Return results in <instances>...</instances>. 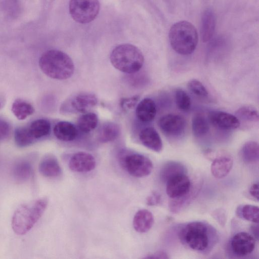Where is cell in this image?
Returning a JSON list of instances; mask_svg holds the SVG:
<instances>
[{
    "label": "cell",
    "mask_w": 259,
    "mask_h": 259,
    "mask_svg": "<svg viewBox=\"0 0 259 259\" xmlns=\"http://www.w3.org/2000/svg\"><path fill=\"white\" fill-rule=\"evenodd\" d=\"M48 204V199L44 197L20 205L12 219V227L15 233L23 235L29 232L41 217Z\"/></svg>",
    "instance_id": "cell-1"
},
{
    "label": "cell",
    "mask_w": 259,
    "mask_h": 259,
    "mask_svg": "<svg viewBox=\"0 0 259 259\" xmlns=\"http://www.w3.org/2000/svg\"><path fill=\"white\" fill-rule=\"evenodd\" d=\"M39 66L46 75L58 80L70 77L74 70L71 58L57 50H50L44 53L39 58Z\"/></svg>",
    "instance_id": "cell-2"
},
{
    "label": "cell",
    "mask_w": 259,
    "mask_h": 259,
    "mask_svg": "<svg viewBox=\"0 0 259 259\" xmlns=\"http://www.w3.org/2000/svg\"><path fill=\"white\" fill-rule=\"evenodd\" d=\"M214 230L202 222H193L186 224L180 230L181 241L191 249L200 252L206 251L213 243Z\"/></svg>",
    "instance_id": "cell-3"
},
{
    "label": "cell",
    "mask_w": 259,
    "mask_h": 259,
    "mask_svg": "<svg viewBox=\"0 0 259 259\" xmlns=\"http://www.w3.org/2000/svg\"><path fill=\"white\" fill-rule=\"evenodd\" d=\"M168 37L173 50L183 55L192 54L198 44V36L196 28L186 21L174 24L170 28Z\"/></svg>",
    "instance_id": "cell-4"
},
{
    "label": "cell",
    "mask_w": 259,
    "mask_h": 259,
    "mask_svg": "<svg viewBox=\"0 0 259 259\" xmlns=\"http://www.w3.org/2000/svg\"><path fill=\"white\" fill-rule=\"evenodd\" d=\"M110 60L116 69L126 73L138 72L144 62V57L141 50L130 44L116 47L110 54Z\"/></svg>",
    "instance_id": "cell-5"
},
{
    "label": "cell",
    "mask_w": 259,
    "mask_h": 259,
    "mask_svg": "<svg viewBox=\"0 0 259 259\" xmlns=\"http://www.w3.org/2000/svg\"><path fill=\"white\" fill-rule=\"evenodd\" d=\"M69 13L76 22L85 24L93 21L100 10L98 0H70Z\"/></svg>",
    "instance_id": "cell-6"
},
{
    "label": "cell",
    "mask_w": 259,
    "mask_h": 259,
    "mask_svg": "<svg viewBox=\"0 0 259 259\" xmlns=\"http://www.w3.org/2000/svg\"><path fill=\"white\" fill-rule=\"evenodd\" d=\"M123 163L127 172L130 175L137 178L149 175L153 168V163L149 158L138 153L125 156Z\"/></svg>",
    "instance_id": "cell-7"
},
{
    "label": "cell",
    "mask_w": 259,
    "mask_h": 259,
    "mask_svg": "<svg viewBox=\"0 0 259 259\" xmlns=\"http://www.w3.org/2000/svg\"><path fill=\"white\" fill-rule=\"evenodd\" d=\"M98 99L92 94L82 93L77 94L63 103L61 107L62 112L87 113L96 106Z\"/></svg>",
    "instance_id": "cell-8"
},
{
    "label": "cell",
    "mask_w": 259,
    "mask_h": 259,
    "mask_svg": "<svg viewBox=\"0 0 259 259\" xmlns=\"http://www.w3.org/2000/svg\"><path fill=\"white\" fill-rule=\"evenodd\" d=\"M161 131L166 135L171 137L181 135L186 126L185 119L175 114H167L162 116L158 121Z\"/></svg>",
    "instance_id": "cell-9"
},
{
    "label": "cell",
    "mask_w": 259,
    "mask_h": 259,
    "mask_svg": "<svg viewBox=\"0 0 259 259\" xmlns=\"http://www.w3.org/2000/svg\"><path fill=\"white\" fill-rule=\"evenodd\" d=\"M191 182L185 174L175 176L166 182V192L171 199L181 198L191 190Z\"/></svg>",
    "instance_id": "cell-10"
},
{
    "label": "cell",
    "mask_w": 259,
    "mask_h": 259,
    "mask_svg": "<svg viewBox=\"0 0 259 259\" xmlns=\"http://www.w3.org/2000/svg\"><path fill=\"white\" fill-rule=\"evenodd\" d=\"M231 246L233 252L236 255L246 256L251 253L254 249V238L246 232L238 233L232 238Z\"/></svg>",
    "instance_id": "cell-11"
},
{
    "label": "cell",
    "mask_w": 259,
    "mask_h": 259,
    "mask_svg": "<svg viewBox=\"0 0 259 259\" xmlns=\"http://www.w3.org/2000/svg\"><path fill=\"white\" fill-rule=\"evenodd\" d=\"M208 120L214 127L222 130H235L240 124L236 116L221 111L210 112L208 114Z\"/></svg>",
    "instance_id": "cell-12"
},
{
    "label": "cell",
    "mask_w": 259,
    "mask_h": 259,
    "mask_svg": "<svg viewBox=\"0 0 259 259\" xmlns=\"http://www.w3.org/2000/svg\"><path fill=\"white\" fill-rule=\"evenodd\" d=\"M69 168L75 172H84L93 170L96 166V160L91 154L78 152L73 154L69 161Z\"/></svg>",
    "instance_id": "cell-13"
},
{
    "label": "cell",
    "mask_w": 259,
    "mask_h": 259,
    "mask_svg": "<svg viewBox=\"0 0 259 259\" xmlns=\"http://www.w3.org/2000/svg\"><path fill=\"white\" fill-rule=\"evenodd\" d=\"M232 157L227 154H220L213 159L211 165V172L216 178L221 179L226 177L233 166Z\"/></svg>",
    "instance_id": "cell-14"
},
{
    "label": "cell",
    "mask_w": 259,
    "mask_h": 259,
    "mask_svg": "<svg viewBox=\"0 0 259 259\" xmlns=\"http://www.w3.org/2000/svg\"><path fill=\"white\" fill-rule=\"evenodd\" d=\"M216 25V16L211 9H205L202 13L201 19L200 36L205 42L210 40L214 34Z\"/></svg>",
    "instance_id": "cell-15"
},
{
    "label": "cell",
    "mask_w": 259,
    "mask_h": 259,
    "mask_svg": "<svg viewBox=\"0 0 259 259\" xmlns=\"http://www.w3.org/2000/svg\"><path fill=\"white\" fill-rule=\"evenodd\" d=\"M139 139L142 144L147 148L159 152L162 149V142L157 131L152 127L143 129L140 134Z\"/></svg>",
    "instance_id": "cell-16"
},
{
    "label": "cell",
    "mask_w": 259,
    "mask_h": 259,
    "mask_svg": "<svg viewBox=\"0 0 259 259\" xmlns=\"http://www.w3.org/2000/svg\"><path fill=\"white\" fill-rule=\"evenodd\" d=\"M40 174L43 176L54 178L62 173V169L57 158L53 155H47L42 159L38 165Z\"/></svg>",
    "instance_id": "cell-17"
},
{
    "label": "cell",
    "mask_w": 259,
    "mask_h": 259,
    "mask_svg": "<svg viewBox=\"0 0 259 259\" xmlns=\"http://www.w3.org/2000/svg\"><path fill=\"white\" fill-rule=\"evenodd\" d=\"M156 111V106L154 101L147 98L139 103L136 107V114L140 121L147 122L155 118Z\"/></svg>",
    "instance_id": "cell-18"
},
{
    "label": "cell",
    "mask_w": 259,
    "mask_h": 259,
    "mask_svg": "<svg viewBox=\"0 0 259 259\" xmlns=\"http://www.w3.org/2000/svg\"><path fill=\"white\" fill-rule=\"evenodd\" d=\"M154 218L152 213L147 209L138 210L134 215L133 225L134 229L139 233H146L152 227Z\"/></svg>",
    "instance_id": "cell-19"
},
{
    "label": "cell",
    "mask_w": 259,
    "mask_h": 259,
    "mask_svg": "<svg viewBox=\"0 0 259 259\" xmlns=\"http://www.w3.org/2000/svg\"><path fill=\"white\" fill-rule=\"evenodd\" d=\"M54 134L59 140L68 142L73 141L77 136L75 126L68 121H60L54 127Z\"/></svg>",
    "instance_id": "cell-20"
},
{
    "label": "cell",
    "mask_w": 259,
    "mask_h": 259,
    "mask_svg": "<svg viewBox=\"0 0 259 259\" xmlns=\"http://www.w3.org/2000/svg\"><path fill=\"white\" fill-rule=\"evenodd\" d=\"M32 171V166L31 163L26 160H21L14 165L12 175L16 182L23 183L30 178Z\"/></svg>",
    "instance_id": "cell-21"
},
{
    "label": "cell",
    "mask_w": 259,
    "mask_h": 259,
    "mask_svg": "<svg viewBox=\"0 0 259 259\" xmlns=\"http://www.w3.org/2000/svg\"><path fill=\"white\" fill-rule=\"evenodd\" d=\"M120 133L118 124L112 122L104 123L99 130L98 140L101 143H107L115 140Z\"/></svg>",
    "instance_id": "cell-22"
},
{
    "label": "cell",
    "mask_w": 259,
    "mask_h": 259,
    "mask_svg": "<svg viewBox=\"0 0 259 259\" xmlns=\"http://www.w3.org/2000/svg\"><path fill=\"white\" fill-rule=\"evenodd\" d=\"M186 168L184 166L176 161H169L161 168L160 178L163 182H166L171 178L181 174H184Z\"/></svg>",
    "instance_id": "cell-23"
},
{
    "label": "cell",
    "mask_w": 259,
    "mask_h": 259,
    "mask_svg": "<svg viewBox=\"0 0 259 259\" xmlns=\"http://www.w3.org/2000/svg\"><path fill=\"white\" fill-rule=\"evenodd\" d=\"M241 156L244 161L249 163L258 161L259 147L258 143L255 141H248L245 143L241 150Z\"/></svg>",
    "instance_id": "cell-24"
},
{
    "label": "cell",
    "mask_w": 259,
    "mask_h": 259,
    "mask_svg": "<svg viewBox=\"0 0 259 259\" xmlns=\"http://www.w3.org/2000/svg\"><path fill=\"white\" fill-rule=\"evenodd\" d=\"M12 111L18 119L24 120L34 113V109L30 103L17 99L12 104Z\"/></svg>",
    "instance_id": "cell-25"
},
{
    "label": "cell",
    "mask_w": 259,
    "mask_h": 259,
    "mask_svg": "<svg viewBox=\"0 0 259 259\" xmlns=\"http://www.w3.org/2000/svg\"><path fill=\"white\" fill-rule=\"evenodd\" d=\"M28 127L31 135L36 140L47 136L50 133L51 124L47 120L39 119L32 122Z\"/></svg>",
    "instance_id": "cell-26"
},
{
    "label": "cell",
    "mask_w": 259,
    "mask_h": 259,
    "mask_svg": "<svg viewBox=\"0 0 259 259\" xmlns=\"http://www.w3.org/2000/svg\"><path fill=\"white\" fill-rule=\"evenodd\" d=\"M98 122V116L95 113L87 112L78 118L77 126L80 131L88 133L95 128Z\"/></svg>",
    "instance_id": "cell-27"
},
{
    "label": "cell",
    "mask_w": 259,
    "mask_h": 259,
    "mask_svg": "<svg viewBox=\"0 0 259 259\" xmlns=\"http://www.w3.org/2000/svg\"><path fill=\"white\" fill-rule=\"evenodd\" d=\"M192 130L194 136L196 137L205 136L209 130L208 120L201 114L194 115L192 120Z\"/></svg>",
    "instance_id": "cell-28"
},
{
    "label": "cell",
    "mask_w": 259,
    "mask_h": 259,
    "mask_svg": "<svg viewBox=\"0 0 259 259\" xmlns=\"http://www.w3.org/2000/svg\"><path fill=\"white\" fill-rule=\"evenodd\" d=\"M16 144L19 147H25L31 145L35 140L29 127H21L16 129L14 133Z\"/></svg>",
    "instance_id": "cell-29"
},
{
    "label": "cell",
    "mask_w": 259,
    "mask_h": 259,
    "mask_svg": "<svg viewBox=\"0 0 259 259\" xmlns=\"http://www.w3.org/2000/svg\"><path fill=\"white\" fill-rule=\"evenodd\" d=\"M236 114L239 120L249 122H258V111L251 106L245 105L240 107L236 111Z\"/></svg>",
    "instance_id": "cell-30"
},
{
    "label": "cell",
    "mask_w": 259,
    "mask_h": 259,
    "mask_svg": "<svg viewBox=\"0 0 259 259\" xmlns=\"http://www.w3.org/2000/svg\"><path fill=\"white\" fill-rule=\"evenodd\" d=\"M176 105L179 109L182 111H188L191 106V98L183 90L178 89L175 93Z\"/></svg>",
    "instance_id": "cell-31"
},
{
    "label": "cell",
    "mask_w": 259,
    "mask_h": 259,
    "mask_svg": "<svg viewBox=\"0 0 259 259\" xmlns=\"http://www.w3.org/2000/svg\"><path fill=\"white\" fill-rule=\"evenodd\" d=\"M243 218L249 222L258 224L259 209L257 206L253 205H245L241 210Z\"/></svg>",
    "instance_id": "cell-32"
},
{
    "label": "cell",
    "mask_w": 259,
    "mask_h": 259,
    "mask_svg": "<svg viewBox=\"0 0 259 259\" xmlns=\"http://www.w3.org/2000/svg\"><path fill=\"white\" fill-rule=\"evenodd\" d=\"M189 90L195 95L201 97L206 98L208 96V93L205 87L199 80L192 79L188 83Z\"/></svg>",
    "instance_id": "cell-33"
},
{
    "label": "cell",
    "mask_w": 259,
    "mask_h": 259,
    "mask_svg": "<svg viewBox=\"0 0 259 259\" xmlns=\"http://www.w3.org/2000/svg\"><path fill=\"white\" fill-rule=\"evenodd\" d=\"M139 98L140 97L139 96L122 98L120 102L121 108L125 111L133 109L138 102Z\"/></svg>",
    "instance_id": "cell-34"
},
{
    "label": "cell",
    "mask_w": 259,
    "mask_h": 259,
    "mask_svg": "<svg viewBox=\"0 0 259 259\" xmlns=\"http://www.w3.org/2000/svg\"><path fill=\"white\" fill-rule=\"evenodd\" d=\"M10 127L5 120L0 119V140L6 139L9 135Z\"/></svg>",
    "instance_id": "cell-35"
},
{
    "label": "cell",
    "mask_w": 259,
    "mask_h": 259,
    "mask_svg": "<svg viewBox=\"0 0 259 259\" xmlns=\"http://www.w3.org/2000/svg\"><path fill=\"white\" fill-rule=\"evenodd\" d=\"M160 194L156 191L153 192L146 198V203L150 206L158 204L161 201Z\"/></svg>",
    "instance_id": "cell-36"
},
{
    "label": "cell",
    "mask_w": 259,
    "mask_h": 259,
    "mask_svg": "<svg viewBox=\"0 0 259 259\" xmlns=\"http://www.w3.org/2000/svg\"><path fill=\"white\" fill-rule=\"evenodd\" d=\"M214 218L218 221V223L222 226L225 224L226 222V214L224 210L222 209H218L214 211L212 213Z\"/></svg>",
    "instance_id": "cell-37"
},
{
    "label": "cell",
    "mask_w": 259,
    "mask_h": 259,
    "mask_svg": "<svg viewBox=\"0 0 259 259\" xmlns=\"http://www.w3.org/2000/svg\"><path fill=\"white\" fill-rule=\"evenodd\" d=\"M250 194L257 200H258V183H254L250 187L249 190Z\"/></svg>",
    "instance_id": "cell-38"
},
{
    "label": "cell",
    "mask_w": 259,
    "mask_h": 259,
    "mask_svg": "<svg viewBox=\"0 0 259 259\" xmlns=\"http://www.w3.org/2000/svg\"><path fill=\"white\" fill-rule=\"evenodd\" d=\"M145 258H168V257L166 253L162 251H158L153 254L148 255L145 257Z\"/></svg>",
    "instance_id": "cell-39"
},
{
    "label": "cell",
    "mask_w": 259,
    "mask_h": 259,
    "mask_svg": "<svg viewBox=\"0 0 259 259\" xmlns=\"http://www.w3.org/2000/svg\"><path fill=\"white\" fill-rule=\"evenodd\" d=\"M252 232L255 237L257 239L258 236V226H253L251 228Z\"/></svg>",
    "instance_id": "cell-40"
},
{
    "label": "cell",
    "mask_w": 259,
    "mask_h": 259,
    "mask_svg": "<svg viewBox=\"0 0 259 259\" xmlns=\"http://www.w3.org/2000/svg\"><path fill=\"white\" fill-rule=\"evenodd\" d=\"M0 107H1V103H0Z\"/></svg>",
    "instance_id": "cell-41"
}]
</instances>
